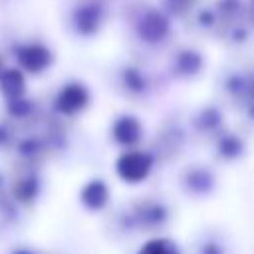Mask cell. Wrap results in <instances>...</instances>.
<instances>
[{
    "instance_id": "6da1fadb",
    "label": "cell",
    "mask_w": 254,
    "mask_h": 254,
    "mask_svg": "<svg viewBox=\"0 0 254 254\" xmlns=\"http://www.w3.org/2000/svg\"><path fill=\"white\" fill-rule=\"evenodd\" d=\"M127 40L135 56L149 58L165 54L175 40V20L151 0H127L121 8Z\"/></svg>"
},
{
    "instance_id": "7a4b0ae2",
    "label": "cell",
    "mask_w": 254,
    "mask_h": 254,
    "mask_svg": "<svg viewBox=\"0 0 254 254\" xmlns=\"http://www.w3.org/2000/svg\"><path fill=\"white\" fill-rule=\"evenodd\" d=\"M173 206L157 194H141L121 204L111 214V232L117 238H133L137 234L157 236L173 222Z\"/></svg>"
},
{
    "instance_id": "3957f363",
    "label": "cell",
    "mask_w": 254,
    "mask_h": 254,
    "mask_svg": "<svg viewBox=\"0 0 254 254\" xmlns=\"http://www.w3.org/2000/svg\"><path fill=\"white\" fill-rule=\"evenodd\" d=\"M167 83L163 71H155L141 56L119 60L109 67V87L129 103L141 105L157 99Z\"/></svg>"
},
{
    "instance_id": "277c9868",
    "label": "cell",
    "mask_w": 254,
    "mask_h": 254,
    "mask_svg": "<svg viewBox=\"0 0 254 254\" xmlns=\"http://www.w3.org/2000/svg\"><path fill=\"white\" fill-rule=\"evenodd\" d=\"M113 18L109 0H69L64 10V28L75 40H95Z\"/></svg>"
},
{
    "instance_id": "5b68a950",
    "label": "cell",
    "mask_w": 254,
    "mask_h": 254,
    "mask_svg": "<svg viewBox=\"0 0 254 254\" xmlns=\"http://www.w3.org/2000/svg\"><path fill=\"white\" fill-rule=\"evenodd\" d=\"M163 56H165L163 75L167 77V81L173 83L198 81L208 67V60L204 52L190 42H175Z\"/></svg>"
},
{
    "instance_id": "8992f818",
    "label": "cell",
    "mask_w": 254,
    "mask_h": 254,
    "mask_svg": "<svg viewBox=\"0 0 254 254\" xmlns=\"http://www.w3.org/2000/svg\"><path fill=\"white\" fill-rule=\"evenodd\" d=\"M190 139L192 137H190L187 119H183L179 115H171V117L163 119V123L157 127L147 149L153 153L157 165H163V163H171V161L179 159Z\"/></svg>"
},
{
    "instance_id": "52a82bcc",
    "label": "cell",
    "mask_w": 254,
    "mask_h": 254,
    "mask_svg": "<svg viewBox=\"0 0 254 254\" xmlns=\"http://www.w3.org/2000/svg\"><path fill=\"white\" fill-rule=\"evenodd\" d=\"M218 185H220V179H218L216 169L202 161L185 165L177 175L179 190L192 200L210 198L218 190Z\"/></svg>"
},
{
    "instance_id": "ba28073f",
    "label": "cell",
    "mask_w": 254,
    "mask_h": 254,
    "mask_svg": "<svg viewBox=\"0 0 254 254\" xmlns=\"http://www.w3.org/2000/svg\"><path fill=\"white\" fill-rule=\"evenodd\" d=\"M187 125L194 141H202V143L212 141L220 131L228 127L224 105L220 101H206V103L196 105L189 113Z\"/></svg>"
},
{
    "instance_id": "9c48e42d",
    "label": "cell",
    "mask_w": 254,
    "mask_h": 254,
    "mask_svg": "<svg viewBox=\"0 0 254 254\" xmlns=\"http://www.w3.org/2000/svg\"><path fill=\"white\" fill-rule=\"evenodd\" d=\"M155 167H157V161L153 153L143 145L121 149L119 157L115 159V175L119 177V181L127 185H139L147 181Z\"/></svg>"
},
{
    "instance_id": "30bf717a",
    "label": "cell",
    "mask_w": 254,
    "mask_h": 254,
    "mask_svg": "<svg viewBox=\"0 0 254 254\" xmlns=\"http://www.w3.org/2000/svg\"><path fill=\"white\" fill-rule=\"evenodd\" d=\"M179 24L190 38L216 40V34L220 30V18L214 0H198Z\"/></svg>"
},
{
    "instance_id": "8fae6325",
    "label": "cell",
    "mask_w": 254,
    "mask_h": 254,
    "mask_svg": "<svg viewBox=\"0 0 254 254\" xmlns=\"http://www.w3.org/2000/svg\"><path fill=\"white\" fill-rule=\"evenodd\" d=\"M109 139L119 149L141 147L145 141V125L135 113L121 111L109 123Z\"/></svg>"
},
{
    "instance_id": "7c38bea8",
    "label": "cell",
    "mask_w": 254,
    "mask_h": 254,
    "mask_svg": "<svg viewBox=\"0 0 254 254\" xmlns=\"http://www.w3.org/2000/svg\"><path fill=\"white\" fill-rule=\"evenodd\" d=\"M206 145L210 147L212 159L216 163H222V165H232L236 161H242L248 153V143H246L244 135L232 127H226L224 131H220Z\"/></svg>"
},
{
    "instance_id": "4fadbf2b",
    "label": "cell",
    "mask_w": 254,
    "mask_h": 254,
    "mask_svg": "<svg viewBox=\"0 0 254 254\" xmlns=\"http://www.w3.org/2000/svg\"><path fill=\"white\" fill-rule=\"evenodd\" d=\"M89 103H91V91L79 79L65 81L58 89L56 99H54V105L62 115H77V113L85 111L89 107Z\"/></svg>"
},
{
    "instance_id": "5bb4252c",
    "label": "cell",
    "mask_w": 254,
    "mask_h": 254,
    "mask_svg": "<svg viewBox=\"0 0 254 254\" xmlns=\"http://www.w3.org/2000/svg\"><path fill=\"white\" fill-rule=\"evenodd\" d=\"M16 60L22 65V69L30 73H42L54 64V52L48 44L40 40H28L18 44Z\"/></svg>"
},
{
    "instance_id": "9a60e30c",
    "label": "cell",
    "mask_w": 254,
    "mask_h": 254,
    "mask_svg": "<svg viewBox=\"0 0 254 254\" xmlns=\"http://www.w3.org/2000/svg\"><path fill=\"white\" fill-rule=\"evenodd\" d=\"M189 254H234L232 242L226 232L218 226L202 228L190 242Z\"/></svg>"
},
{
    "instance_id": "2e32d148",
    "label": "cell",
    "mask_w": 254,
    "mask_h": 254,
    "mask_svg": "<svg viewBox=\"0 0 254 254\" xmlns=\"http://www.w3.org/2000/svg\"><path fill=\"white\" fill-rule=\"evenodd\" d=\"M111 200V190H109V185L103 181V179H91L85 183V187L81 189V202L87 210H93V212H99L103 208H107Z\"/></svg>"
},
{
    "instance_id": "e0dca14e",
    "label": "cell",
    "mask_w": 254,
    "mask_h": 254,
    "mask_svg": "<svg viewBox=\"0 0 254 254\" xmlns=\"http://www.w3.org/2000/svg\"><path fill=\"white\" fill-rule=\"evenodd\" d=\"M137 254H183V252H181V248H179V244L175 240L157 234V236L147 238L141 244Z\"/></svg>"
},
{
    "instance_id": "ac0fdd59",
    "label": "cell",
    "mask_w": 254,
    "mask_h": 254,
    "mask_svg": "<svg viewBox=\"0 0 254 254\" xmlns=\"http://www.w3.org/2000/svg\"><path fill=\"white\" fill-rule=\"evenodd\" d=\"M196 2H198V0H157V4H159L175 22H181Z\"/></svg>"
},
{
    "instance_id": "d6986e66",
    "label": "cell",
    "mask_w": 254,
    "mask_h": 254,
    "mask_svg": "<svg viewBox=\"0 0 254 254\" xmlns=\"http://www.w3.org/2000/svg\"><path fill=\"white\" fill-rule=\"evenodd\" d=\"M248 10H250V18L254 22V0H248Z\"/></svg>"
},
{
    "instance_id": "ffe728a7",
    "label": "cell",
    "mask_w": 254,
    "mask_h": 254,
    "mask_svg": "<svg viewBox=\"0 0 254 254\" xmlns=\"http://www.w3.org/2000/svg\"><path fill=\"white\" fill-rule=\"evenodd\" d=\"M111 4H115V2H127V0H109Z\"/></svg>"
}]
</instances>
